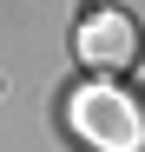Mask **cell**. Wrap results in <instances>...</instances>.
<instances>
[{
    "instance_id": "obj_2",
    "label": "cell",
    "mask_w": 145,
    "mask_h": 152,
    "mask_svg": "<svg viewBox=\"0 0 145 152\" xmlns=\"http://www.w3.org/2000/svg\"><path fill=\"white\" fill-rule=\"evenodd\" d=\"M145 53L138 40V20L125 7H86L79 27H72V60H79L86 73H99V80H119V73H132Z\"/></svg>"
},
{
    "instance_id": "obj_1",
    "label": "cell",
    "mask_w": 145,
    "mask_h": 152,
    "mask_svg": "<svg viewBox=\"0 0 145 152\" xmlns=\"http://www.w3.org/2000/svg\"><path fill=\"white\" fill-rule=\"evenodd\" d=\"M59 126L79 152H145V93L125 80H72L59 99Z\"/></svg>"
}]
</instances>
